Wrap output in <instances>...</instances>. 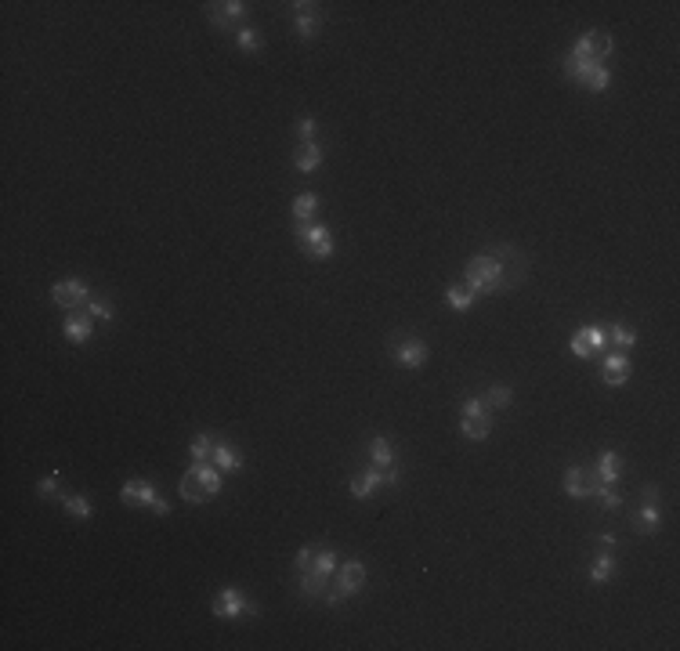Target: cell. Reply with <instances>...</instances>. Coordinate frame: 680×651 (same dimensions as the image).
Returning <instances> with one entry per match:
<instances>
[{
    "label": "cell",
    "mask_w": 680,
    "mask_h": 651,
    "mask_svg": "<svg viewBox=\"0 0 680 651\" xmlns=\"http://www.w3.org/2000/svg\"><path fill=\"white\" fill-rule=\"evenodd\" d=\"M369 456H373V467H394V449H391L387 438L369 442Z\"/></svg>",
    "instance_id": "23"
},
{
    "label": "cell",
    "mask_w": 680,
    "mask_h": 651,
    "mask_svg": "<svg viewBox=\"0 0 680 651\" xmlns=\"http://www.w3.org/2000/svg\"><path fill=\"white\" fill-rule=\"evenodd\" d=\"M293 235L300 242V250L315 261H326L333 254V232L326 225H315V221H297L293 225Z\"/></svg>",
    "instance_id": "2"
},
{
    "label": "cell",
    "mask_w": 680,
    "mask_h": 651,
    "mask_svg": "<svg viewBox=\"0 0 680 651\" xmlns=\"http://www.w3.org/2000/svg\"><path fill=\"white\" fill-rule=\"evenodd\" d=\"M611 543H615L611 536H601V539H597V550H611Z\"/></svg>",
    "instance_id": "45"
},
{
    "label": "cell",
    "mask_w": 680,
    "mask_h": 651,
    "mask_svg": "<svg viewBox=\"0 0 680 651\" xmlns=\"http://www.w3.org/2000/svg\"><path fill=\"white\" fill-rule=\"evenodd\" d=\"M659 524H662V510H659V503H644V507L637 510V532H640V536H655V532H659Z\"/></svg>",
    "instance_id": "17"
},
{
    "label": "cell",
    "mask_w": 680,
    "mask_h": 651,
    "mask_svg": "<svg viewBox=\"0 0 680 651\" xmlns=\"http://www.w3.org/2000/svg\"><path fill=\"white\" fill-rule=\"evenodd\" d=\"M293 167H297L300 174H312V170H319V167H322V148H319L315 141L300 145V148H297V156H293Z\"/></svg>",
    "instance_id": "14"
},
{
    "label": "cell",
    "mask_w": 680,
    "mask_h": 651,
    "mask_svg": "<svg viewBox=\"0 0 680 651\" xmlns=\"http://www.w3.org/2000/svg\"><path fill=\"white\" fill-rule=\"evenodd\" d=\"M213 615L218 618H246V615H254V604L246 601L235 586H225V590L213 597Z\"/></svg>",
    "instance_id": "6"
},
{
    "label": "cell",
    "mask_w": 680,
    "mask_h": 651,
    "mask_svg": "<svg viewBox=\"0 0 680 651\" xmlns=\"http://www.w3.org/2000/svg\"><path fill=\"white\" fill-rule=\"evenodd\" d=\"M181 500H189V503H203V500H206V488L199 485L196 471H189V474L181 478Z\"/></svg>",
    "instance_id": "28"
},
{
    "label": "cell",
    "mask_w": 680,
    "mask_h": 651,
    "mask_svg": "<svg viewBox=\"0 0 680 651\" xmlns=\"http://www.w3.org/2000/svg\"><path fill=\"white\" fill-rule=\"evenodd\" d=\"M37 492H40V495H58V474H51V478H44V481L37 485Z\"/></svg>",
    "instance_id": "42"
},
{
    "label": "cell",
    "mask_w": 680,
    "mask_h": 651,
    "mask_svg": "<svg viewBox=\"0 0 680 651\" xmlns=\"http://www.w3.org/2000/svg\"><path fill=\"white\" fill-rule=\"evenodd\" d=\"M640 495H644V503H655V500H659V485H644Z\"/></svg>",
    "instance_id": "44"
},
{
    "label": "cell",
    "mask_w": 680,
    "mask_h": 651,
    "mask_svg": "<svg viewBox=\"0 0 680 651\" xmlns=\"http://www.w3.org/2000/svg\"><path fill=\"white\" fill-rule=\"evenodd\" d=\"M235 44L242 47V51H261L264 47V37L257 33V29H250V25H242L239 33H235Z\"/></svg>",
    "instance_id": "32"
},
{
    "label": "cell",
    "mask_w": 680,
    "mask_h": 651,
    "mask_svg": "<svg viewBox=\"0 0 680 651\" xmlns=\"http://www.w3.org/2000/svg\"><path fill=\"white\" fill-rule=\"evenodd\" d=\"M315 134H319V119H315V116H304V119H297V138H300V145L315 141Z\"/></svg>",
    "instance_id": "37"
},
{
    "label": "cell",
    "mask_w": 680,
    "mask_h": 651,
    "mask_svg": "<svg viewBox=\"0 0 680 651\" xmlns=\"http://www.w3.org/2000/svg\"><path fill=\"white\" fill-rule=\"evenodd\" d=\"M601 485L597 471H586V467H568L565 471V492L572 495V500H586V495H594Z\"/></svg>",
    "instance_id": "7"
},
{
    "label": "cell",
    "mask_w": 680,
    "mask_h": 651,
    "mask_svg": "<svg viewBox=\"0 0 680 651\" xmlns=\"http://www.w3.org/2000/svg\"><path fill=\"white\" fill-rule=\"evenodd\" d=\"M398 481H401V474L394 467H369V471L351 478V495L355 500H365V495H373L380 485H398Z\"/></svg>",
    "instance_id": "4"
},
{
    "label": "cell",
    "mask_w": 680,
    "mask_h": 651,
    "mask_svg": "<svg viewBox=\"0 0 680 651\" xmlns=\"http://www.w3.org/2000/svg\"><path fill=\"white\" fill-rule=\"evenodd\" d=\"M61 503H66V510L73 514V517H80V521H90L95 517V507H90V500L83 492H69V495H61Z\"/></svg>",
    "instance_id": "21"
},
{
    "label": "cell",
    "mask_w": 680,
    "mask_h": 651,
    "mask_svg": "<svg viewBox=\"0 0 680 651\" xmlns=\"http://www.w3.org/2000/svg\"><path fill=\"white\" fill-rule=\"evenodd\" d=\"M192 471H196V478H199V485L206 488V495H213V492H218V488H221V471H218V467H213V463H210V459H206V463H196V467H192Z\"/></svg>",
    "instance_id": "22"
},
{
    "label": "cell",
    "mask_w": 680,
    "mask_h": 651,
    "mask_svg": "<svg viewBox=\"0 0 680 651\" xmlns=\"http://www.w3.org/2000/svg\"><path fill=\"white\" fill-rule=\"evenodd\" d=\"M87 315H90V319H102V322H112L116 307H112L109 300H95V297H90V300H87Z\"/></svg>",
    "instance_id": "33"
},
{
    "label": "cell",
    "mask_w": 680,
    "mask_h": 651,
    "mask_svg": "<svg viewBox=\"0 0 680 651\" xmlns=\"http://www.w3.org/2000/svg\"><path fill=\"white\" fill-rule=\"evenodd\" d=\"M362 586H365V565L362 561H344V565H340V590H344L348 597H355Z\"/></svg>",
    "instance_id": "11"
},
{
    "label": "cell",
    "mask_w": 680,
    "mask_h": 651,
    "mask_svg": "<svg viewBox=\"0 0 680 651\" xmlns=\"http://www.w3.org/2000/svg\"><path fill=\"white\" fill-rule=\"evenodd\" d=\"M61 333H66V340H73V344H87L90 333H95V319L90 315H76L69 312L66 322H61Z\"/></svg>",
    "instance_id": "10"
},
{
    "label": "cell",
    "mask_w": 680,
    "mask_h": 651,
    "mask_svg": "<svg viewBox=\"0 0 680 651\" xmlns=\"http://www.w3.org/2000/svg\"><path fill=\"white\" fill-rule=\"evenodd\" d=\"M427 344L420 336H409V340H401V344L394 348V362L398 365H406V369H420V365H427Z\"/></svg>",
    "instance_id": "9"
},
{
    "label": "cell",
    "mask_w": 680,
    "mask_h": 651,
    "mask_svg": "<svg viewBox=\"0 0 680 651\" xmlns=\"http://www.w3.org/2000/svg\"><path fill=\"white\" fill-rule=\"evenodd\" d=\"M485 401H488L492 409H507L510 401H514V391H510L507 384H492V387H488V398H485Z\"/></svg>",
    "instance_id": "31"
},
{
    "label": "cell",
    "mask_w": 680,
    "mask_h": 651,
    "mask_svg": "<svg viewBox=\"0 0 680 651\" xmlns=\"http://www.w3.org/2000/svg\"><path fill=\"white\" fill-rule=\"evenodd\" d=\"M568 348H572V355H575V358H594V348H590V340H586V329H579V333L572 336V344H568Z\"/></svg>",
    "instance_id": "38"
},
{
    "label": "cell",
    "mask_w": 680,
    "mask_h": 651,
    "mask_svg": "<svg viewBox=\"0 0 680 651\" xmlns=\"http://www.w3.org/2000/svg\"><path fill=\"white\" fill-rule=\"evenodd\" d=\"M336 568H340V557H336V553H333L329 546H319V557H315V572L329 579V575H333Z\"/></svg>",
    "instance_id": "30"
},
{
    "label": "cell",
    "mask_w": 680,
    "mask_h": 651,
    "mask_svg": "<svg viewBox=\"0 0 680 651\" xmlns=\"http://www.w3.org/2000/svg\"><path fill=\"white\" fill-rule=\"evenodd\" d=\"M293 29H297L300 40H315V33H319V15H315V11H297Z\"/></svg>",
    "instance_id": "24"
},
{
    "label": "cell",
    "mask_w": 680,
    "mask_h": 651,
    "mask_svg": "<svg viewBox=\"0 0 680 651\" xmlns=\"http://www.w3.org/2000/svg\"><path fill=\"white\" fill-rule=\"evenodd\" d=\"M315 557H319V546H300V550H297V561H293L297 575H300V572H312V568H315Z\"/></svg>",
    "instance_id": "35"
},
{
    "label": "cell",
    "mask_w": 680,
    "mask_h": 651,
    "mask_svg": "<svg viewBox=\"0 0 680 651\" xmlns=\"http://www.w3.org/2000/svg\"><path fill=\"white\" fill-rule=\"evenodd\" d=\"M637 344V333L623 322H611L608 326V351H630Z\"/></svg>",
    "instance_id": "16"
},
{
    "label": "cell",
    "mask_w": 680,
    "mask_h": 651,
    "mask_svg": "<svg viewBox=\"0 0 680 651\" xmlns=\"http://www.w3.org/2000/svg\"><path fill=\"white\" fill-rule=\"evenodd\" d=\"M492 434V420L481 413V416H463V438H474V442H485Z\"/></svg>",
    "instance_id": "20"
},
{
    "label": "cell",
    "mask_w": 680,
    "mask_h": 651,
    "mask_svg": "<svg viewBox=\"0 0 680 651\" xmlns=\"http://www.w3.org/2000/svg\"><path fill=\"white\" fill-rule=\"evenodd\" d=\"M210 463H213L218 471H225V474H235V471H242V452H239V449H232L228 442H225V445H213Z\"/></svg>",
    "instance_id": "12"
},
{
    "label": "cell",
    "mask_w": 680,
    "mask_h": 651,
    "mask_svg": "<svg viewBox=\"0 0 680 651\" xmlns=\"http://www.w3.org/2000/svg\"><path fill=\"white\" fill-rule=\"evenodd\" d=\"M322 601L326 604H340V601H348V594L340 590V582H336V586H326V590H322Z\"/></svg>",
    "instance_id": "41"
},
{
    "label": "cell",
    "mask_w": 680,
    "mask_h": 651,
    "mask_svg": "<svg viewBox=\"0 0 680 651\" xmlns=\"http://www.w3.org/2000/svg\"><path fill=\"white\" fill-rule=\"evenodd\" d=\"M611 575H615V557H611V550H601V553L594 557V565H590V579H594L597 586H604Z\"/></svg>",
    "instance_id": "18"
},
{
    "label": "cell",
    "mask_w": 680,
    "mask_h": 651,
    "mask_svg": "<svg viewBox=\"0 0 680 651\" xmlns=\"http://www.w3.org/2000/svg\"><path fill=\"white\" fill-rule=\"evenodd\" d=\"M586 90H597V95H601V90H608V83H611V73L604 69V61H597V66H590V69H582L579 76H575Z\"/></svg>",
    "instance_id": "15"
},
{
    "label": "cell",
    "mask_w": 680,
    "mask_h": 651,
    "mask_svg": "<svg viewBox=\"0 0 680 651\" xmlns=\"http://www.w3.org/2000/svg\"><path fill=\"white\" fill-rule=\"evenodd\" d=\"M225 11H228V18H242L246 4H242V0H225Z\"/></svg>",
    "instance_id": "43"
},
{
    "label": "cell",
    "mask_w": 680,
    "mask_h": 651,
    "mask_svg": "<svg viewBox=\"0 0 680 651\" xmlns=\"http://www.w3.org/2000/svg\"><path fill=\"white\" fill-rule=\"evenodd\" d=\"M51 300L58 307H66V312H76L80 304L90 300V290H87V283H80V278H61V283L51 286Z\"/></svg>",
    "instance_id": "5"
},
{
    "label": "cell",
    "mask_w": 680,
    "mask_h": 651,
    "mask_svg": "<svg viewBox=\"0 0 680 651\" xmlns=\"http://www.w3.org/2000/svg\"><path fill=\"white\" fill-rule=\"evenodd\" d=\"M474 297H478V293H471L467 286H449V290H445V304L452 307V312H467V307L474 304Z\"/></svg>",
    "instance_id": "26"
},
{
    "label": "cell",
    "mask_w": 680,
    "mask_h": 651,
    "mask_svg": "<svg viewBox=\"0 0 680 651\" xmlns=\"http://www.w3.org/2000/svg\"><path fill=\"white\" fill-rule=\"evenodd\" d=\"M293 221H315V213H319V196L315 192H304L293 199Z\"/></svg>",
    "instance_id": "19"
},
{
    "label": "cell",
    "mask_w": 680,
    "mask_h": 651,
    "mask_svg": "<svg viewBox=\"0 0 680 651\" xmlns=\"http://www.w3.org/2000/svg\"><path fill=\"white\" fill-rule=\"evenodd\" d=\"M119 500L127 503V507H152L160 517H167V514H170V503H167L163 495L156 492V485L145 481V478H134V481L123 485V488H119Z\"/></svg>",
    "instance_id": "3"
},
{
    "label": "cell",
    "mask_w": 680,
    "mask_h": 651,
    "mask_svg": "<svg viewBox=\"0 0 680 651\" xmlns=\"http://www.w3.org/2000/svg\"><path fill=\"white\" fill-rule=\"evenodd\" d=\"M594 471H597L601 485H615V481H619V474H623V456H619V452H601Z\"/></svg>",
    "instance_id": "13"
},
{
    "label": "cell",
    "mask_w": 680,
    "mask_h": 651,
    "mask_svg": "<svg viewBox=\"0 0 680 651\" xmlns=\"http://www.w3.org/2000/svg\"><path fill=\"white\" fill-rule=\"evenodd\" d=\"M189 452H192L196 463H206L213 456V438H210V434H196V438L189 442Z\"/></svg>",
    "instance_id": "29"
},
{
    "label": "cell",
    "mask_w": 680,
    "mask_h": 651,
    "mask_svg": "<svg viewBox=\"0 0 680 651\" xmlns=\"http://www.w3.org/2000/svg\"><path fill=\"white\" fill-rule=\"evenodd\" d=\"M326 586H329V579L319 575L315 568H312V572H300V594H304V597H322Z\"/></svg>",
    "instance_id": "25"
},
{
    "label": "cell",
    "mask_w": 680,
    "mask_h": 651,
    "mask_svg": "<svg viewBox=\"0 0 680 651\" xmlns=\"http://www.w3.org/2000/svg\"><path fill=\"white\" fill-rule=\"evenodd\" d=\"M586 340H590L594 355L608 351V329H604V326H586Z\"/></svg>",
    "instance_id": "36"
},
{
    "label": "cell",
    "mask_w": 680,
    "mask_h": 651,
    "mask_svg": "<svg viewBox=\"0 0 680 651\" xmlns=\"http://www.w3.org/2000/svg\"><path fill=\"white\" fill-rule=\"evenodd\" d=\"M594 495L601 500V507H604V510H619V507H623V495L615 492L611 485H597V492H594Z\"/></svg>",
    "instance_id": "34"
},
{
    "label": "cell",
    "mask_w": 680,
    "mask_h": 651,
    "mask_svg": "<svg viewBox=\"0 0 680 651\" xmlns=\"http://www.w3.org/2000/svg\"><path fill=\"white\" fill-rule=\"evenodd\" d=\"M206 18L213 22V25H218V29H228V11H225V4H206Z\"/></svg>",
    "instance_id": "39"
},
{
    "label": "cell",
    "mask_w": 680,
    "mask_h": 651,
    "mask_svg": "<svg viewBox=\"0 0 680 651\" xmlns=\"http://www.w3.org/2000/svg\"><path fill=\"white\" fill-rule=\"evenodd\" d=\"M459 413H463V416H481V413H485V401H481V398H467V401L459 406Z\"/></svg>",
    "instance_id": "40"
},
{
    "label": "cell",
    "mask_w": 680,
    "mask_h": 651,
    "mask_svg": "<svg viewBox=\"0 0 680 651\" xmlns=\"http://www.w3.org/2000/svg\"><path fill=\"white\" fill-rule=\"evenodd\" d=\"M586 37V44H590V54H594V61H604L608 54H611V37L608 33H601V29H594V33H582Z\"/></svg>",
    "instance_id": "27"
},
{
    "label": "cell",
    "mask_w": 680,
    "mask_h": 651,
    "mask_svg": "<svg viewBox=\"0 0 680 651\" xmlns=\"http://www.w3.org/2000/svg\"><path fill=\"white\" fill-rule=\"evenodd\" d=\"M463 283H467L471 293H496L507 283V264L496 254H481L471 257L467 268H463Z\"/></svg>",
    "instance_id": "1"
},
{
    "label": "cell",
    "mask_w": 680,
    "mask_h": 651,
    "mask_svg": "<svg viewBox=\"0 0 680 651\" xmlns=\"http://www.w3.org/2000/svg\"><path fill=\"white\" fill-rule=\"evenodd\" d=\"M601 377H604L608 387H623V384L630 380V358H626V351H608V358H604V365H601Z\"/></svg>",
    "instance_id": "8"
}]
</instances>
